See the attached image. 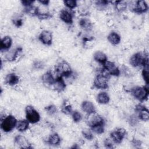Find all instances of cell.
Wrapping results in <instances>:
<instances>
[{
	"mask_svg": "<svg viewBox=\"0 0 149 149\" xmlns=\"http://www.w3.org/2000/svg\"><path fill=\"white\" fill-rule=\"evenodd\" d=\"M130 63L133 67L148 65V56H143L141 53L137 52L133 54L130 58Z\"/></svg>",
	"mask_w": 149,
	"mask_h": 149,
	"instance_id": "6da1fadb",
	"label": "cell"
},
{
	"mask_svg": "<svg viewBox=\"0 0 149 149\" xmlns=\"http://www.w3.org/2000/svg\"><path fill=\"white\" fill-rule=\"evenodd\" d=\"M17 122V121L15 116L11 115H8L2 120L1 127L3 132H9L16 127Z\"/></svg>",
	"mask_w": 149,
	"mask_h": 149,
	"instance_id": "7a4b0ae2",
	"label": "cell"
},
{
	"mask_svg": "<svg viewBox=\"0 0 149 149\" xmlns=\"http://www.w3.org/2000/svg\"><path fill=\"white\" fill-rule=\"evenodd\" d=\"M57 77H69L72 74V70L70 65L66 62H62L59 63L55 69Z\"/></svg>",
	"mask_w": 149,
	"mask_h": 149,
	"instance_id": "3957f363",
	"label": "cell"
},
{
	"mask_svg": "<svg viewBox=\"0 0 149 149\" xmlns=\"http://www.w3.org/2000/svg\"><path fill=\"white\" fill-rule=\"evenodd\" d=\"M132 94L140 101H144L148 96V88L146 87H136L132 89Z\"/></svg>",
	"mask_w": 149,
	"mask_h": 149,
	"instance_id": "277c9868",
	"label": "cell"
},
{
	"mask_svg": "<svg viewBox=\"0 0 149 149\" xmlns=\"http://www.w3.org/2000/svg\"><path fill=\"white\" fill-rule=\"evenodd\" d=\"M26 119L31 123H36L40 120V115L38 111L32 106L27 105L25 109Z\"/></svg>",
	"mask_w": 149,
	"mask_h": 149,
	"instance_id": "5b68a950",
	"label": "cell"
},
{
	"mask_svg": "<svg viewBox=\"0 0 149 149\" xmlns=\"http://www.w3.org/2000/svg\"><path fill=\"white\" fill-rule=\"evenodd\" d=\"M86 123L90 127L100 124H104V121L101 116L95 111L88 113L86 117Z\"/></svg>",
	"mask_w": 149,
	"mask_h": 149,
	"instance_id": "8992f818",
	"label": "cell"
},
{
	"mask_svg": "<svg viewBox=\"0 0 149 149\" xmlns=\"http://www.w3.org/2000/svg\"><path fill=\"white\" fill-rule=\"evenodd\" d=\"M126 134V131L123 128H118L110 133L111 140L116 144L120 143Z\"/></svg>",
	"mask_w": 149,
	"mask_h": 149,
	"instance_id": "52a82bcc",
	"label": "cell"
},
{
	"mask_svg": "<svg viewBox=\"0 0 149 149\" xmlns=\"http://www.w3.org/2000/svg\"><path fill=\"white\" fill-rule=\"evenodd\" d=\"M148 5L145 1H137L131 5V10L135 13H144L148 10Z\"/></svg>",
	"mask_w": 149,
	"mask_h": 149,
	"instance_id": "ba28073f",
	"label": "cell"
},
{
	"mask_svg": "<svg viewBox=\"0 0 149 149\" xmlns=\"http://www.w3.org/2000/svg\"><path fill=\"white\" fill-rule=\"evenodd\" d=\"M94 86L98 89H107L108 87V79L100 74L97 75L94 80Z\"/></svg>",
	"mask_w": 149,
	"mask_h": 149,
	"instance_id": "9c48e42d",
	"label": "cell"
},
{
	"mask_svg": "<svg viewBox=\"0 0 149 149\" xmlns=\"http://www.w3.org/2000/svg\"><path fill=\"white\" fill-rule=\"evenodd\" d=\"M103 68L109 72L110 75L118 76L120 74L119 69L112 62L108 61H106L104 63H103Z\"/></svg>",
	"mask_w": 149,
	"mask_h": 149,
	"instance_id": "30bf717a",
	"label": "cell"
},
{
	"mask_svg": "<svg viewBox=\"0 0 149 149\" xmlns=\"http://www.w3.org/2000/svg\"><path fill=\"white\" fill-rule=\"evenodd\" d=\"M38 39L42 44L47 45H50L52 41V34L48 30H44L39 35Z\"/></svg>",
	"mask_w": 149,
	"mask_h": 149,
	"instance_id": "8fae6325",
	"label": "cell"
},
{
	"mask_svg": "<svg viewBox=\"0 0 149 149\" xmlns=\"http://www.w3.org/2000/svg\"><path fill=\"white\" fill-rule=\"evenodd\" d=\"M136 111L139 112V118L143 121H148L149 119V112L144 106L137 105L136 107Z\"/></svg>",
	"mask_w": 149,
	"mask_h": 149,
	"instance_id": "7c38bea8",
	"label": "cell"
},
{
	"mask_svg": "<svg viewBox=\"0 0 149 149\" xmlns=\"http://www.w3.org/2000/svg\"><path fill=\"white\" fill-rule=\"evenodd\" d=\"M15 143L22 148H32L28 140L22 136H17L15 137Z\"/></svg>",
	"mask_w": 149,
	"mask_h": 149,
	"instance_id": "4fadbf2b",
	"label": "cell"
},
{
	"mask_svg": "<svg viewBox=\"0 0 149 149\" xmlns=\"http://www.w3.org/2000/svg\"><path fill=\"white\" fill-rule=\"evenodd\" d=\"M60 19L67 24H72L73 23V15L72 14L66 9H63L61 11L59 14Z\"/></svg>",
	"mask_w": 149,
	"mask_h": 149,
	"instance_id": "5bb4252c",
	"label": "cell"
},
{
	"mask_svg": "<svg viewBox=\"0 0 149 149\" xmlns=\"http://www.w3.org/2000/svg\"><path fill=\"white\" fill-rule=\"evenodd\" d=\"M52 86L55 90L58 92H61L63 91L66 86L63 79H62V77H56Z\"/></svg>",
	"mask_w": 149,
	"mask_h": 149,
	"instance_id": "9a60e30c",
	"label": "cell"
},
{
	"mask_svg": "<svg viewBox=\"0 0 149 149\" xmlns=\"http://www.w3.org/2000/svg\"><path fill=\"white\" fill-rule=\"evenodd\" d=\"M19 81V76L14 73H9L5 77V83L9 86H15Z\"/></svg>",
	"mask_w": 149,
	"mask_h": 149,
	"instance_id": "2e32d148",
	"label": "cell"
},
{
	"mask_svg": "<svg viewBox=\"0 0 149 149\" xmlns=\"http://www.w3.org/2000/svg\"><path fill=\"white\" fill-rule=\"evenodd\" d=\"M12 44V40L10 36H5L3 37L1 41V51H5L8 49Z\"/></svg>",
	"mask_w": 149,
	"mask_h": 149,
	"instance_id": "e0dca14e",
	"label": "cell"
},
{
	"mask_svg": "<svg viewBox=\"0 0 149 149\" xmlns=\"http://www.w3.org/2000/svg\"><path fill=\"white\" fill-rule=\"evenodd\" d=\"M42 81L44 84L47 85H52L55 80V78L49 71L45 72L41 77Z\"/></svg>",
	"mask_w": 149,
	"mask_h": 149,
	"instance_id": "ac0fdd59",
	"label": "cell"
},
{
	"mask_svg": "<svg viewBox=\"0 0 149 149\" xmlns=\"http://www.w3.org/2000/svg\"><path fill=\"white\" fill-rule=\"evenodd\" d=\"M81 107L82 110L84 112L87 113L88 114L95 111V108L94 104L91 102L88 101H83L81 104Z\"/></svg>",
	"mask_w": 149,
	"mask_h": 149,
	"instance_id": "d6986e66",
	"label": "cell"
},
{
	"mask_svg": "<svg viewBox=\"0 0 149 149\" xmlns=\"http://www.w3.org/2000/svg\"><path fill=\"white\" fill-rule=\"evenodd\" d=\"M108 41L113 45H116L120 42V36L116 32H111L107 37Z\"/></svg>",
	"mask_w": 149,
	"mask_h": 149,
	"instance_id": "ffe728a7",
	"label": "cell"
},
{
	"mask_svg": "<svg viewBox=\"0 0 149 149\" xmlns=\"http://www.w3.org/2000/svg\"><path fill=\"white\" fill-rule=\"evenodd\" d=\"M97 100L98 103L101 104H108L110 100L109 95L106 92L100 93L97 97Z\"/></svg>",
	"mask_w": 149,
	"mask_h": 149,
	"instance_id": "44dd1931",
	"label": "cell"
},
{
	"mask_svg": "<svg viewBox=\"0 0 149 149\" xmlns=\"http://www.w3.org/2000/svg\"><path fill=\"white\" fill-rule=\"evenodd\" d=\"M94 59L97 62L100 63H104L106 61H108L107 55L101 51H97L94 54Z\"/></svg>",
	"mask_w": 149,
	"mask_h": 149,
	"instance_id": "7402d4cb",
	"label": "cell"
},
{
	"mask_svg": "<svg viewBox=\"0 0 149 149\" xmlns=\"http://www.w3.org/2000/svg\"><path fill=\"white\" fill-rule=\"evenodd\" d=\"M29 123L30 122L27 119L26 120V119L20 120L17 122L16 127L18 131L24 132L28 129Z\"/></svg>",
	"mask_w": 149,
	"mask_h": 149,
	"instance_id": "603a6c76",
	"label": "cell"
},
{
	"mask_svg": "<svg viewBox=\"0 0 149 149\" xmlns=\"http://www.w3.org/2000/svg\"><path fill=\"white\" fill-rule=\"evenodd\" d=\"M22 48H17L14 51L8 52V54L6 55V59L9 61H15L17 57L19 52H22Z\"/></svg>",
	"mask_w": 149,
	"mask_h": 149,
	"instance_id": "cb8c5ba5",
	"label": "cell"
},
{
	"mask_svg": "<svg viewBox=\"0 0 149 149\" xmlns=\"http://www.w3.org/2000/svg\"><path fill=\"white\" fill-rule=\"evenodd\" d=\"M80 26L86 31H89L92 29V24L90 20L87 18H82L79 21Z\"/></svg>",
	"mask_w": 149,
	"mask_h": 149,
	"instance_id": "d4e9b609",
	"label": "cell"
},
{
	"mask_svg": "<svg viewBox=\"0 0 149 149\" xmlns=\"http://www.w3.org/2000/svg\"><path fill=\"white\" fill-rule=\"evenodd\" d=\"M60 142L61 138L56 133L51 134L48 139V143L52 146H57L59 144Z\"/></svg>",
	"mask_w": 149,
	"mask_h": 149,
	"instance_id": "484cf974",
	"label": "cell"
},
{
	"mask_svg": "<svg viewBox=\"0 0 149 149\" xmlns=\"http://www.w3.org/2000/svg\"><path fill=\"white\" fill-rule=\"evenodd\" d=\"M127 5V2L124 1H118L115 3V8L119 12L124 11L126 9Z\"/></svg>",
	"mask_w": 149,
	"mask_h": 149,
	"instance_id": "4316f807",
	"label": "cell"
},
{
	"mask_svg": "<svg viewBox=\"0 0 149 149\" xmlns=\"http://www.w3.org/2000/svg\"><path fill=\"white\" fill-rule=\"evenodd\" d=\"M62 112L66 114V115H69L72 113V107L71 105L67 102H64L62 107Z\"/></svg>",
	"mask_w": 149,
	"mask_h": 149,
	"instance_id": "83f0119b",
	"label": "cell"
},
{
	"mask_svg": "<svg viewBox=\"0 0 149 149\" xmlns=\"http://www.w3.org/2000/svg\"><path fill=\"white\" fill-rule=\"evenodd\" d=\"M91 130L96 134H101L104 132V124H100L91 127Z\"/></svg>",
	"mask_w": 149,
	"mask_h": 149,
	"instance_id": "f1b7e54d",
	"label": "cell"
},
{
	"mask_svg": "<svg viewBox=\"0 0 149 149\" xmlns=\"http://www.w3.org/2000/svg\"><path fill=\"white\" fill-rule=\"evenodd\" d=\"M108 2H109L108 1H105V0L97 1L95 2V5L98 9L102 10L107 6Z\"/></svg>",
	"mask_w": 149,
	"mask_h": 149,
	"instance_id": "f546056e",
	"label": "cell"
},
{
	"mask_svg": "<svg viewBox=\"0 0 149 149\" xmlns=\"http://www.w3.org/2000/svg\"><path fill=\"white\" fill-rule=\"evenodd\" d=\"M63 2L67 8L71 9L75 8L77 5V1L74 0H66L64 1Z\"/></svg>",
	"mask_w": 149,
	"mask_h": 149,
	"instance_id": "4dcf8cb0",
	"label": "cell"
},
{
	"mask_svg": "<svg viewBox=\"0 0 149 149\" xmlns=\"http://www.w3.org/2000/svg\"><path fill=\"white\" fill-rule=\"evenodd\" d=\"M142 76L144 80L145 81L146 84H148L149 79H148V65L144 66V69L142 71Z\"/></svg>",
	"mask_w": 149,
	"mask_h": 149,
	"instance_id": "1f68e13d",
	"label": "cell"
},
{
	"mask_svg": "<svg viewBox=\"0 0 149 149\" xmlns=\"http://www.w3.org/2000/svg\"><path fill=\"white\" fill-rule=\"evenodd\" d=\"M82 134L83 137L88 140H91L93 139L94 136L92 132L88 129H84L82 130Z\"/></svg>",
	"mask_w": 149,
	"mask_h": 149,
	"instance_id": "d6a6232c",
	"label": "cell"
},
{
	"mask_svg": "<svg viewBox=\"0 0 149 149\" xmlns=\"http://www.w3.org/2000/svg\"><path fill=\"white\" fill-rule=\"evenodd\" d=\"M45 109L47 113L49 115H53L55 114L57 112V109L56 107L54 105H50L45 108Z\"/></svg>",
	"mask_w": 149,
	"mask_h": 149,
	"instance_id": "836d02e7",
	"label": "cell"
},
{
	"mask_svg": "<svg viewBox=\"0 0 149 149\" xmlns=\"http://www.w3.org/2000/svg\"><path fill=\"white\" fill-rule=\"evenodd\" d=\"M72 118L74 122H79L82 119V116L80 112L77 111H73L72 113Z\"/></svg>",
	"mask_w": 149,
	"mask_h": 149,
	"instance_id": "e575fe53",
	"label": "cell"
},
{
	"mask_svg": "<svg viewBox=\"0 0 149 149\" xmlns=\"http://www.w3.org/2000/svg\"><path fill=\"white\" fill-rule=\"evenodd\" d=\"M21 3L23 5V6H24L25 9H27V8L33 6L34 1H30V0H22V1H21Z\"/></svg>",
	"mask_w": 149,
	"mask_h": 149,
	"instance_id": "d590c367",
	"label": "cell"
},
{
	"mask_svg": "<svg viewBox=\"0 0 149 149\" xmlns=\"http://www.w3.org/2000/svg\"><path fill=\"white\" fill-rule=\"evenodd\" d=\"M13 23L15 25L16 27H19L22 26L23 24V20L21 18L16 17L13 20Z\"/></svg>",
	"mask_w": 149,
	"mask_h": 149,
	"instance_id": "8d00e7d4",
	"label": "cell"
},
{
	"mask_svg": "<svg viewBox=\"0 0 149 149\" xmlns=\"http://www.w3.org/2000/svg\"><path fill=\"white\" fill-rule=\"evenodd\" d=\"M44 65L43 63L41 61H36L34 64H33V67L34 69L39 70V69H41L44 68Z\"/></svg>",
	"mask_w": 149,
	"mask_h": 149,
	"instance_id": "74e56055",
	"label": "cell"
},
{
	"mask_svg": "<svg viewBox=\"0 0 149 149\" xmlns=\"http://www.w3.org/2000/svg\"><path fill=\"white\" fill-rule=\"evenodd\" d=\"M104 146L107 148H113V144L112 143L111 140L107 139L104 141Z\"/></svg>",
	"mask_w": 149,
	"mask_h": 149,
	"instance_id": "f35d334b",
	"label": "cell"
},
{
	"mask_svg": "<svg viewBox=\"0 0 149 149\" xmlns=\"http://www.w3.org/2000/svg\"><path fill=\"white\" fill-rule=\"evenodd\" d=\"M38 2L41 4L43 5H45V6L48 5L49 4V1H48V0H39Z\"/></svg>",
	"mask_w": 149,
	"mask_h": 149,
	"instance_id": "ab89813d",
	"label": "cell"
},
{
	"mask_svg": "<svg viewBox=\"0 0 149 149\" xmlns=\"http://www.w3.org/2000/svg\"><path fill=\"white\" fill-rule=\"evenodd\" d=\"M141 142L139 140H134L133 141H132V144L134 146H140L141 145Z\"/></svg>",
	"mask_w": 149,
	"mask_h": 149,
	"instance_id": "60d3db41",
	"label": "cell"
}]
</instances>
